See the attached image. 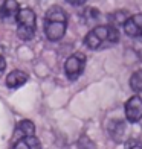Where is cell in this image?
<instances>
[{
	"instance_id": "cell-1",
	"label": "cell",
	"mask_w": 142,
	"mask_h": 149,
	"mask_svg": "<svg viewBox=\"0 0 142 149\" xmlns=\"http://www.w3.org/2000/svg\"><path fill=\"white\" fill-rule=\"evenodd\" d=\"M67 29V14L58 5H53L47 9L44 15V33L47 40L58 41L61 40Z\"/></svg>"
},
{
	"instance_id": "cell-2",
	"label": "cell",
	"mask_w": 142,
	"mask_h": 149,
	"mask_svg": "<svg viewBox=\"0 0 142 149\" xmlns=\"http://www.w3.org/2000/svg\"><path fill=\"white\" fill-rule=\"evenodd\" d=\"M118 41H119V31L116 26H112V24L95 26L84 38L86 46L92 50H98L105 44H113Z\"/></svg>"
},
{
	"instance_id": "cell-3",
	"label": "cell",
	"mask_w": 142,
	"mask_h": 149,
	"mask_svg": "<svg viewBox=\"0 0 142 149\" xmlns=\"http://www.w3.org/2000/svg\"><path fill=\"white\" fill-rule=\"evenodd\" d=\"M17 22V35L22 40H32L35 35L37 29V17L35 12L31 8H23L18 11V14L15 17Z\"/></svg>"
},
{
	"instance_id": "cell-4",
	"label": "cell",
	"mask_w": 142,
	"mask_h": 149,
	"mask_svg": "<svg viewBox=\"0 0 142 149\" xmlns=\"http://www.w3.org/2000/svg\"><path fill=\"white\" fill-rule=\"evenodd\" d=\"M84 65H86V56L83 53H73L69 58L66 59L64 63V72H66V76L69 78L70 81H77L81 73L84 70Z\"/></svg>"
},
{
	"instance_id": "cell-5",
	"label": "cell",
	"mask_w": 142,
	"mask_h": 149,
	"mask_svg": "<svg viewBox=\"0 0 142 149\" xmlns=\"http://www.w3.org/2000/svg\"><path fill=\"white\" fill-rule=\"evenodd\" d=\"M125 117L130 123H136L142 119V97L134 94L125 102Z\"/></svg>"
},
{
	"instance_id": "cell-6",
	"label": "cell",
	"mask_w": 142,
	"mask_h": 149,
	"mask_svg": "<svg viewBox=\"0 0 142 149\" xmlns=\"http://www.w3.org/2000/svg\"><path fill=\"white\" fill-rule=\"evenodd\" d=\"M124 31L128 37H141L142 35V14H134L127 18L124 23Z\"/></svg>"
},
{
	"instance_id": "cell-7",
	"label": "cell",
	"mask_w": 142,
	"mask_h": 149,
	"mask_svg": "<svg viewBox=\"0 0 142 149\" xmlns=\"http://www.w3.org/2000/svg\"><path fill=\"white\" fill-rule=\"evenodd\" d=\"M18 11H20V6L17 0H5L2 8H0V18L5 20V22L15 20Z\"/></svg>"
},
{
	"instance_id": "cell-8",
	"label": "cell",
	"mask_w": 142,
	"mask_h": 149,
	"mask_svg": "<svg viewBox=\"0 0 142 149\" xmlns=\"http://www.w3.org/2000/svg\"><path fill=\"white\" fill-rule=\"evenodd\" d=\"M107 130H109V135L113 139V141H116V143H122L124 141V135H125V123L122 120H112L109 126H107Z\"/></svg>"
},
{
	"instance_id": "cell-9",
	"label": "cell",
	"mask_w": 142,
	"mask_h": 149,
	"mask_svg": "<svg viewBox=\"0 0 142 149\" xmlns=\"http://www.w3.org/2000/svg\"><path fill=\"white\" fill-rule=\"evenodd\" d=\"M12 149H41V143L35 135H26L14 141Z\"/></svg>"
},
{
	"instance_id": "cell-10",
	"label": "cell",
	"mask_w": 142,
	"mask_h": 149,
	"mask_svg": "<svg viewBox=\"0 0 142 149\" xmlns=\"http://www.w3.org/2000/svg\"><path fill=\"white\" fill-rule=\"evenodd\" d=\"M26 81H28V74L25 72L12 70L8 76H6V85H8L9 88H18V87L26 84Z\"/></svg>"
},
{
	"instance_id": "cell-11",
	"label": "cell",
	"mask_w": 142,
	"mask_h": 149,
	"mask_svg": "<svg viewBox=\"0 0 142 149\" xmlns=\"http://www.w3.org/2000/svg\"><path fill=\"white\" fill-rule=\"evenodd\" d=\"M35 134V125L32 123L31 120H22L15 128V132H14V141L17 139H22L26 137V135H34Z\"/></svg>"
},
{
	"instance_id": "cell-12",
	"label": "cell",
	"mask_w": 142,
	"mask_h": 149,
	"mask_svg": "<svg viewBox=\"0 0 142 149\" xmlns=\"http://www.w3.org/2000/svg\"><path fill=\"white\" fill-rule=\"evenodd\" d=\"M128 17H130V14H127V11H115V12H112V14L109 15V20H110L112 26H116L118 28L119 24L124 26V23L127 22Z\"/></svg>"
},
{
	"instance_id": "cell-13",
	"label": "cell",
	"mask_w": 142,
	"mask_h": 149,
	"mask_svg": "<svg viewBox=\"0 0 142 149\" xmlns=\"http://www.w3.org/2000/svg\"><path fill=\"white\" fill-rule=\"evenodd\" d=\"M130 88L134 93H141L142 91V70L134 72L130 76Z\"/></svg>"
},
{
	"instance_id": "cell-14",
	"label": "cell",
	"mask_w": 142,
	"mask_h": 149,
	"mask_svg": "<svg viewBox=\"0 0 142 149\" xmlns=\"http://www.w3.org/2000/svg\"><path fill=\"white\" fill-rule=\"evenodd\" d=\"M78 149H95V143L89 137L83 135V137L78 140Z\"/></svg>"
},
{
	"instance_id": "cell-15",
	"label": "cell",
	"mask_w": 142,
	"mask_h": 149,
	"mask_svg": "<svg viewBox=\"0 0 142 149\" xmlns=\"http://www.w3.org/2000/svg\"><path fill=\"white\" fill-rule=\"evenodd\" d=\"M84 17H86L87 22H95V20H98V17H99V11L90 8V9H87L84 12Z\"/></svg>"
},
{
	"instance_id": "cell-16",
	"label": "cell",
	"mask_w": 142,
	"mask_h": 149,
	"mask_svg": "<svg viewBox=\"0 0 142 149\" xmlns=\"http://www.w3.org/2000/svg\"><path fill=\"white\" fill-rule=\"evenodd\" d=\"M127 149H142V141H139L136 139H131L127 145Z\"/></svg>"
},
{
	"instance_id": "cell-17",
	"label": "cell",
	"mask_w": 142,
	"mask_h": 149,
	"mask_svg": "<svg viewBox=\"0 0 142 149\" xmlns=\"http://www.w3.org/2000/svg\"><path fill=\"white\" fill-rule=\"evenodd\" d=\"M67 3H70V5H73V6H81V5H84L87 0H66Z\"/></svg>"
},
{
	"instance_id": "cell-18",
	"label": "cell",
	"mask_w": 142,
	"mask_h": 149,
	"mask_svg": "<svg viewBox=\"0 0 142 149\" xmlns=\"http://www.w3.org/2000/svg\"><path fill=\"white\" fill-rule=\"evenodd\" d=\"M5 69H6V61H5V58L2 55H0V74L5 72Z\"/></svg>"
}]
</instances>
